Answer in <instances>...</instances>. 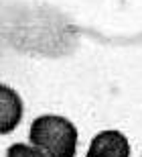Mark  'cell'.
<instances>
[{
  "label": "cell",
  "instance_id": "277c9868",
  "mask_svg": "<svg viewBox=\"0 0 142 157\" xmlns=\"http://www.w3.org/2000/svg\"><path fill=\"white\" fill-rule=\"evenodd\" d=\"M6 157H47V155H43L37 147L24 145V143H14V145L8 147Z\"/></svg>",
  "mask_w": 142,
  "mask_h": 157
},
{
  "label": "cell",
  "instance_id": "7a4b0ae2",
  "mask_svg": "<svg viewBox=\"0 0 142 157\" xmlns=\"http://www.w3.org/2000/svg\"><path fill=\"white\" fill-rule=\"evenodd\" d=\"M85 157H130V143L120 131H102L91 139Z\"/></svg>",
  "mask_w": 142,
  "mask_h": 157
},
{
  "label": "cell",
  "instance_id": "3957f363",
  "mask_svg": "<svg viewBox=\"0 0 142 157\" xmlns=\"http://www.w3.org/2000/svg\"><path fill=\"white\" fill-rule=\"evenodd\" d=\"M0 110H2L0 131L6 135V133H10L14 127H18V122L23 118V100L6 84L0 86Z\"/></svg>",
  "mask_w": 142,
  "mask_h": 157
},
{
  "label": "cell",
  "instance_id": "6da1fadb",
  "mask_svg": "<svg viewBox=\"0 0 142 157\" xmlns=\"http://www.w3.org/2000/svg\"><path fill=\"white\" fill-rule=\"evenodd\" d=\"M28 141L47 157H75L77 128L65 117L45 114L33 121L28 128Z\"/></svg>",
  "mask_w": 142,
  "mask_h": 157
}]
</instances>
